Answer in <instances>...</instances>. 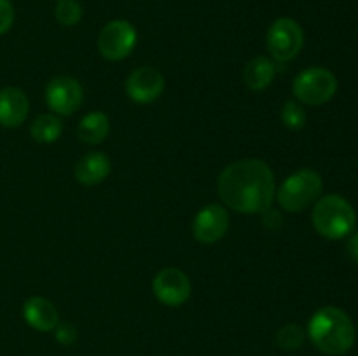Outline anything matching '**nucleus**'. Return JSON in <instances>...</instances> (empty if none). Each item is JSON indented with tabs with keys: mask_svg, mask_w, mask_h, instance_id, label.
<instances>
[{
	"mask_svg": "<svg viewBox=\"0 0 358 356\" xmlns=\"http://www.w3.org/2000/svg\"><path fill=\"white\" fill-rule=\"evenodd\" d=\"M346 250L352 260L358 262V232H352L348 237V244H346Z\"/></svg>",
	"mask_w": 358,
	"mask_h": 356,
	"instance_id": "23",
	"label": "nucleus"
},
{
	"mask_svg": "<svg viewBox=\"0 0 358 356\" xmlns=\"http://www.w3.org/2000/svg\"><path fill=\"white\" fill-rule=\"evenodd\" d=\"M14 23V7L10 0H0V35L10 30Z\"/></svg>",
	"mask_w": 358,
	"mask_h": 356,
	"instance_id": "22",
	"label": "nucleus"
},
{
	"mask_svg": "<svg viewBox=\"0 0 358 356\" xmlns=\"http://www.w3.org/2000/svg\"><path fill=\"white\" fill-rule=\"evenodd\" d=\"M313 225L322 237L338 241L355 230L357 213L350 201L338 194H329L318 199L313 208Z\"/></svg>",
	"mask_w": 358,
	"mask_h": 356,
	"instance_id": "3",
	"label": "nucleus"
},
{
	"mask_svg": "<svg viewBox=\"0 0 358 356\" xmlns=\"http://www.w3.org/2000/svg\"><path fill=\"white\" fill-rule=\"evenodd\" d=\"M63 124L59 117L52 114H42L34 119L30 126V135L38 143H52L62 136Z\"/></svg>",
	"mask_w": 358,
	"mask_h": 356,
	"instance_id": "17",
	"label": "nucleus"
},
{
	"mask_svg": "<svg viewBox=\"0 0 358 356\" xmlns=\"http://www.w3.org/2000/svg\"><path fill=\"white\" fill-rule=\"evenodd\" d=\"M275 63L268 56H255L247 63L243 72V80L248 89L264 91L275 79Z\"/></svg>",
	"mask_w": 358,
	"mask_h": 356,
	"instance_id": "15",
	"label": "nucleus"
},
{
	"mask_svg": "<svg viewBox=\"0 0 358 356\" xmlns=\"http://www.w3.org/2000/svg\"><path fill=\"white\" fill-rule=\"evenodd\" d=\"M324 191V180L313 170H299L289 175L276 191L275 198L285 212L299 213L317 202Z\"/></svg>",
	"mask_w": 358,
	"mask_h": 356,
	"instance_id": "4",
	"label": "nucleus"
},
{
	"mask_svg": "<svg viewBox=\"0 0 358 356\" xmlns=\"http://www.w3.org/2000/svg\"><path fill=\"white\" fill-rule=\"evenodd\" d=\"M52 332H55L56 341H58L62 346H72L76 344L77 339H79V330H77L76 325H72L70 321L58 323Z\"/></svg>",
	"mask_w": 358,
	"mask_h": 356,
	"instance_id": "21",
	"label": "nucleus"
},
{
	"mask_svg": "<svg viewBox=\"0 0 358 356\" xmlns=\"http://www.w3.org/2000/svg\"><path fill=\"white\" fill-rule=\"evenodd\" d=\"M292 91L299 103L318 107L334 98L338 91V79L331 70L311 66V68L303 70L294 79Z\"/></svg>",
	"mask_w": 358,
	"mask_h": 356,
	"instance_id": "5",
	"label": "nucleus"
},
{
	"mask_svg": "<svg viewBox=\"0 0 358 356\" xmlns=\"http://www.w3.org/2000/svg\"><path fill=\"white\" fill-rule=\"evenodd\" d=\"M110 131V121L108 115L103 112H90L84 115L77 128V135H79L80 142L87 143V145H98L103 142Z\"/></svg>",
	"mask_w": 358,
	"mask_h": 356,
	"instance_id": "16",
	"label": "nucleus"
},
{
	"mask_svg": "<svg viewBox=\"0 0 358 356\" xmlns=\"http://www.w3.org/2000/svg\"><path fill=\"white\" fill-rule=\"evenodd\" d=\"M84 100L83 86L70 75H59L49 80L45 87L48 107L58 115H72L79 110Z\"/></svg>",
	"mask_w": 358,
	"mask_h": 356,
	"instance_id": "8",
	"label": "nucleus"
},
{
	"mask_svg": "<svg viewBox=\"0 0 358 356\" xmlns=\"http://www.w3.org/2000/svg\"><path fill=\"white\" fill-rule=\"evenodd\" d=\"M306 330L297 323H287L276 332L275 342L283 351H297L304 344Z\"/></svg>",
	"mask_w": 358,
	"mask_h": 356,
	"instance_id": "18",
	"label": "nucleus"
},
{
	"mask_svg": "<svg viewBox=\"0 0 358 356\" xmlns=\"http://www.w3.org/2000/svg\"><path fill=\"white\" fill-rule=\"evenodd\" d=\"M266 44L273 59L287 63L299 56L304 45V31L292 17H278L269 27Z\"/></svg>",
	"mask_w": 358,
	"mask_h": 356,
	"instance_id": "6",
	"label": "nucleus"
},
{
	"mask_svg": "<svg viewBox=\"0 0 358 356\" xmlns=\"http://www.w3.org/2000/svg\"><path fill=\"white\" fill-rule=\"evenodd\" d=\"M110 159L103 152H90L76 164V178L83 185H98L110 175Z\"/></svg>",
	"mask_w": 358,
	"mask_h": 356,
	"instance_id": "14",
	"label": "nucleus"
},
{
	"mask_svg": "<svg viewBox=\"0 0 358 356\" xmlns=\"http://www.w3.org/2000/svg\"><path fill=\"white\" fill-rule=\"evenodd\" d=\"M23 318L37 332H52L59 323L58 309L45 297H30L23 306Z\"/></svg>",
	"mask_w": 358,
	"mask_h": 356,
	"instance_id": "13",
	"label": "nucleus"
},
{
	"mask_svg": "<svg viewBox=\"0 0 358 356\" xmlns=\"http://www.w3.org/2000/svg\"><path fill=\"white\" fill-rule=\"evenodd\" d=\"M229 229V213L220 205H208L199 209L192 222V236L203 244L222 239Z\"/></svg>",
	"mask_w": 358,
	"mask_h": 356,
	"instance_id": "11",
	"label": "nucleus"
},
{
	"mask_svg": "<svg viewBox=\"0 0 358 356\" xmlns=\"http://www.w3.org/2000/svg\"><path fill=\"white\" fill-rule=\"evenodd\" d=\"M152 292L161 304L178 307L191 297L192 285L189 276L177 267L161 269L152 281Z\"/></svg>",
	"mask_w": 358,
	"mask_h": 356,
	"instance_id": "9",
	"label": "nucleus"
},
{
	"mask_svg": "<svg viewBox=\"0 0 358 356\" xmlns=\"http://www.w3.org/2000/svg\"><path fill=\"white\" fill-rule=\"evenodd\" d=\"M138 34L126 20H112L98 35V51L108 61H121L135 49Z\"/></svg>",
	"mask_w": 358,
	"mask_h": 356,
	"instance_id": "7",
	"label": "nucleus"
},
{
	"mask_svg": "<svg viewBox=\"0 0 358 356\" xmlns=\"http://www.w3.org/2000/svg\"><path fill=\"white\" fill-rule=\"evenodd\" d=\"M217 194L224 205L238 213H264L275 201V175L261 159L236 161L219 175Z\"/></svg>",
	"mask_w": 358,
	"mask_h": 356,
	"instance_id": "1",
	"label": "nucleus"
},
{
	"mask_svg": "<svg viewBox=\"0 0 358 356\" xmlns=\"http://www.w3.org/2000/svg\"><path fill=\"white\" fill-rule=\"evenodd\" d=\"M306 110H304L303 103L299 101H287L282 108V122L287 129L292 131H299L306 126Z\"/></svg>",
	"mask_w": 358,
	"mask_h": 356,
	"instance_id": "20",
	"label": "nucleus"
},
{
	"mask_svg": "<svg viewBox=\"0 0 358 356\" xmlns=\"http://www.w3.org/2000/svg\"><path fill=\"white\" fill-rule=\"evenodd\" d=\"M164 91V77L154 66H140L126 80V94L135 103L147 105L156 101Z\"/></svg>",
	"mask_w": 358,
	"mask_h": 356,
	"instance_id": "10",
	"label": "nucleus"
},
{
	"mask_svg": "<svg viewBox=\"0 0 358 356\" xmlns=\"http://www.w3.org/2000/svg\"><path fill=\"white\" fill-rule=\"evenodd\" d=\"M28 110H30V101L24 91L13 86L0 89V126L17 128L24 122Z\"/></svg>",
	"mask_w": 358,
	"mask_h": 356,
	"instance_id": "12",
	"label": "nucleus"
},
{
	"mask_svg": "<svg viewBox=\"0 0 358 356\" xmlns=\"http://www.w3.org/2000/svg\"><path fill=\"white\" fill-rule=\"evenodd\" d=\"M311 344L327 356H343L353 348L357 339L355 325L343 309L320 307L310 318L306 330Z\"/></svg>",
	"mask_w": 358,
	"mask_h": 356,
	"instance_id": "2",
	"label": "nucleus"
},
{
	"mask_svg": "<svg viewBox=\"0 0 358 356\" xmlns=\"http://www.w3.org/2000/svg\"><path fill=\"white\" fill-rule=\"evenodd\" d=\"M55 16L63 27H76L83 20V7L77 0H58L55 7Z\"/></svg>",
	"mask_w": 358,
	"mask_h": 356,
	"instance_id": "19",
	"label": "nucleus"
}]
</instances>
